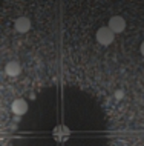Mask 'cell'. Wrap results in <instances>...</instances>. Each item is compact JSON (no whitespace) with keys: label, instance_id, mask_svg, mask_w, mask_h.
Returning a JSON list of instances; mask_svg holds the SVG:
<instances>
[{"label":"cell","instance_id":"1","mask_svg":"<svg viewBox=\"0 0 144 146\" xmlns=\"http://www.w3.org/2000/svg\"><path fill=\"white\" fill-rule=\"evenodd\" d=\"M97 42L100 43V45H103V46H107V45H110L112 42H114V38H115V34L112 33L110 29L107 28V26H103V28H100L98 31H97Z\"/></svg>","mask_w":144,"mask_h":146},{"label":"cell","instance_id":"2","mask_svg":"<svg viewBox=\"0 0 144 146\" xmlns=\"http://www.w3.org/2000/svg\"><path fill=\"white\" fill-rule=\"evenodd\" d=\"M107 28L110 29L114 34H116V33H123V31L126 29V20H124L121 15H114V17L109 19Z\"/></svg>","mask_w":144,"mask_h":146},{"label":"cell","instance_id":"3","mask_svg":"<svg viewBox=\"0 0 144 146\" xmlns=\"http://www.w3.org/2000/svg\"><path fill=\"white\" fill-rule=\"evenodd\" d=\"M11 109H12V112L15 115H23V114L28 112V103H26V100H23V98H17V100L12 102Z\"/></svg>","mask_w":144,"mask_h":146},{"label":"cell","instance_id":"4","mask_svg":"<svg viewBox=\"0 0 144 146\" xmlns=\"http://www.w3.org/2000/svg\"><path fill=\"white\" fill-rule=\"evenodd\" d=\"M14 28L17 33H28L31 29V20L28 17H18L14 23Z\"/></svg>","mask_w":144,"mask_h":146},{"label":"cell","instance_id":"5","mask_svg":"<svg viewBox=\"0 0 144 146\" xmlns=\"http://www.w3.org/2000/svg\"><path fill=\"white\" fill-rule=\"evenodd\" d=\"M5 72L8 74V76H11V77H15V76H18V74L22 72V68H20V63L18 62H8L6 63V66H5Z\"/></svg>","mask_w":144,"mask_h":146},{"label":"cell","instance_id":"6","mask_svg":"<svg viewBox=\"0 0 144 146\" xmlns=\"http://www.w3.org/2000/svg\"><path fill=\"white\" fill-rule=\"evenodd\" d=\"M115 97H116V98H121V97H123V91H116Z\"/></svg>","mask_w":144,"mask_h":146},{"label":"cell","instance_id":"7","mask_svg":"<svg viewBox=\"0 0 144 146\" xmlns=\"http://www.w3.org/2000/svg\"><path fill=\"white\" fill-rule=\"evenodd\" d=\"M139 51H141V54H143V57H144V42L141 43V48H139Z\"/></svg>","mask_w":144,"mask_h":146}]
</instances>
